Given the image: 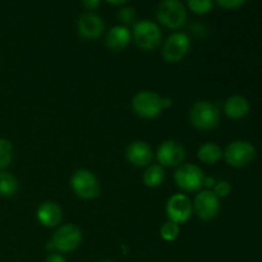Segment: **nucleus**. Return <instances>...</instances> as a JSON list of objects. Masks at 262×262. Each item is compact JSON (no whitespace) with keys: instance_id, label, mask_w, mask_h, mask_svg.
Returning a JSON list of instances; mask_svg holds the SVG:
<instances>
[{"instance_id":"nucleus-12","label":"nucleus","mask_w":262,"mask_h":262,"mask_svg":"<svg viewBox=\"0 0 262 262\" xmlns=\"http://www.w3.org/2000/svg\"><path fill=\"white\" fill-rule=\"evenodd\" d=\"M186 148L181 142L174 140L164 141L158 148L156 159L161 166H177L183 163Z\"/></svg>"},{"instance_id":"nucleus-22","label":"nucleus","mask_w":262,"mask_h":262,"mask_svg":"<svg viewBox=\"0 0 262 262\" xmlns=\"http://www.w3.org/2000/svg\"><path fill=\"white\" fill-rule=\"evenodd\" d=\"M179 233H181V227H179V224L173 222H166L160 229L161 238L164 241H166V242H173V241H176L179 237Z\"/></svg>"},{"instance_id":"nucleus-16","label":"nucleus","mask_w":262,"mask_h":262,"mask_svg":"<svg viewBox=\"0 0 262 262\" xmlns=\"http://www.w3.org/2000/svg\"><path fill=\"white\" fill-rule=\"evenodd\" d=\"M130 31L127 26L118 25L110 28L107 32L105 43L107 48L113 51H120L124 48H127L130 41Z\"/></svg>"},{"instance_id":"nucleus-10","label":"nucleus","mask_w":262,"mask_h":262,"mask_svg":"<svg viewBox=\"0 0 262 262\" xmlns=\"http://www.w3.org/2000/svg\"><path fill=\"white\" fill-rule=\"evenodd\" d=\"M193 210L197 216L204 222L215 219L220 211V199L212 191H201L196 194L193 201Z\"/></svg>"},{"instance_id":"nucleus-28","label":"nucleus","mask_w":262,"mask_h":262,"mask_svg":"<svg viewBox=\"0 0 262 262\" xmlns=\"http://www.w3.org/2000/svg\"><path fill=\"white\" fill-rule=\"evenodd\" d=\"M45 262H67V260L60 255V253H50V255L46 257Z\"/></svg>"},{"instance_id":"nucleus-11","label":"nucleus","mask_w":262,"mask_h":262,"mask_svg":"<svg viewBox=\"0 0 262 262\" xmlns=\"http://www.w3.org/2000/svg\"><path fill=\"white\" fill-rule=\"evenodd\" d=\"M192 211H193V206H192L191 200L186 194L176 193L166 202V215L169 217V222L177 223V224L188 222Z\"/></svg>"},{"instance_id":"nucleus-1","label":"nucleus","mask_w":262,"mask_h":262,"mask_svg":"<svg viewBox=\"0 0 262 262\" xmlns=\"http://www.w3.org/2000/svg\"><path fill=\"white\" fill-rule=\"evenodd\" d=\"M189 122L200 130H211L220 123V112L211 101H197L189 112Z\"/></svg>"},{"instance_id":"nucleus-3","label":"nucleus","mask_w":262,"mask_h":262,"mask_svg":"<svg viewBox=\"0 0 262 262\" xmlns=\"http://www.w3.org/2000/svg\"><path fill=\"white\" fill-rule=\"evenodd\" d=\"M71 187L74 193L83 200H94L101 192V184L92 171L79 169L73 173L71 178Z\"/></svg>"},{"instance_id":"nucleus-4","label":"nucleus","mask_w":262,"mask_h":262,"mask_svg":"<svg viewBox=\"0 0 262 262\" xmlns=\"http://www.w3.org/2000/svg\"><path fill=\"white\" fill-rule=\"evenodd\" d=\"M133 38L136 45L142 50H154L160 45L163 33L155 22L143 19L136 23L133 27Z\"/></svg>"},{"instance_id":"nucleus-32","label":"nucleus","mask_w":262,"mask_h":262,"mask_svg":"<svg viewBox=\"0 0 262 262\" xmlns=\"http://www.w3.org/2000/svg\"><path fill=\"white\" fill-rule=\"evenodd\" d=\"M46 250L48 251H55V247H54V245H53V242H48L46 243Z\"/></svg>"},{"instance_id":"nucleus-25","label":"nucleus","mask_w":262,"mask_h":262,"mask_svg":"<svg viewBox=\"0 0 262 262\" xmlns=\"http://www.w3.org/2000/svg\"><path fill=\"white\" fill-rule=\"evenodd\" d=\"M212 192H214L219 199L220 197H228L230 194V192H232V186H230V183L228 181H219L215 184L214 191Z\"/></svg>"},{"instance_id":"nucleus-2","label":"nucleus","mask_w":262,"mask_h":262,"mask_svg":"<svg viewBox=\"0 0 262 262\" xmlns=\"http://www.w3.org/2000/svg\"><path fill=\"white\" fill-rule=\"evenodd\" d=\"M156 18L165 27L178 30L187 20L186 7L179 0H164L156 8Z\"/></svg>"},{"instance_id":"nucleus-17","label":"nucleus","mask_w":262,"mask_h":262,"mask_svg":"<svg viewBox=\"0 0 262 262\" xmlns=\"http://www.w3.org/2000/svg\"><path fill=\"white\" fill-rule=\"evenodd\" d=\"M251 110L250 101L241 95H233L224 102V113L230 119H242Z\"/></svg>"},{"instance_id":"nucleus-30","label":"nucleus","mask_w":262,"mask_h":262,"mask_svg":"<svg viewBox=\"0 0 262 262\" xmlns=\"http://www.w3.org/2000/svg\"><path fill=\"white\" fill-rule=\"evenodd\" d=\"M215 184H216V179H215L214 177H206V176H205L204 183H202V186H205L206 188H214Z\"/></svg>"},{"instance_id":"nucleus-31","label":"nucleus","mask_w":262,"mask_h":262,"mask_svg":"<svg viewBox=\"0 0 262 262\" xmlns=\"http://www.w3.org/2000/svg\"><path fill=\"white\" fill-rule=\"evenodd\" d=\"M173 106V100L170 97H161V107L163 109H169Z\"/></svg>"},{"instance_id":"nucleus-29","label":"nucleus","mask_w":262,"mask_h":262,"mask_svg":"<svg viewBox=\"0 0 262 262\" xmlns=\"http://www.w3.org/2000/svg\"><path fill=\"white\" fill-rule=\"evenodd\" d=\"M100 5L99 0H86L83 2V7L89 10H95Z\"/></svg>"},{"instance_id":"nucleus-21","label":"nucleus","mask_w":262,"mask_h":262,"mask_svg":"<svg viewBox=\"0 0 262 262\" xmlns=\"http://www.w3.org/2000/svg\"><path fill=\"white\" fill-rule=\"evenodd\" d=\"M13 161V146L7 138H0V171L12 164Z\"/></svg>"},{"instance_id":"nucleus-26","label":"nucleus","mask_w":262,"mask_h":262,"mask_svg":"<svg viewBox=\"0 0 262 262\" xmlns=\"http://www.w3.org/2000/svg\"><path fill=\"white\" fill-rule=\"evenodd\" d=\"M245 4V0H219V2H217V5H219V7H222L223 9L227 10L238 9V8L243 7Z\"/></svg>"},{"instance_id":"nucleus-20","label":"nucleus","mask_w":262,"mask_h":262,"mask_svg":"<svg viewBox=\"0 0 262 262\" xmlns=\"http://www.w3.org/2000/svg\"><path fill=\"white\" fill-rule=\"evenodd\" d=\"M18 191V181L12 173L0 171V197H13Z\"/></svg>"},{"instance_id":"nucleus-8","label":"nucleus","mask_w":262,"mask_h":262,"mask_svg":"<svg viewBox=\"0 0 262 262\" xmlns=\"http://www.w3.org/2000/svg\"><path fill=\"white\" fill-rule=\"evenodd\" d=\"M205 174L200 166L194 164H184L177 169L174 174V181L177 186L186 192L199 191L204 183Z\"/></svg>"},{"instance_id":"nucleus-13","label":"nucleus","mask_w":262,"mask_h":262,"mask_svg":"<svg viewBox=\"0 0 262 262\" xmlns=\"http://www.w3.org/2000/svg\"><path fill=\"white\" fill-rule=\"evenodd\" d=\"M77 30L83 38L96 40L102 35L105 30L104 19L95 13H84L78 18Z\"/></svg>"},{"instance_id":"nucleus-18","label":"nucleus","mask_w":262,"mask_h":262,"mask_svg":"<svg viewBox=\"0 0 262 262\" xmlns=\"http://www.w3.org/2000/svg\"><path fill=\"white\" fill-rule=\"evenodd\" d=\"M197 156H199L200 161L212 165V164H216L217 161L222 160L223 150L219 145H216V143L206 142L199 148Z\"/></svg>"},{"instance_id":"nucleus-34","label":"nucleus","mask_w":262,"mask_h":262,"mask_svg":"<svg viewBox=\"0 0 262 262\" xmlns=\"http://www.w3.org/2000/svg\"><path fill=\"white\" fill-rule=\"evenodd\" d=\"M101 262H114V261H110V260H105V261H101Z\"/></svg>"},{"instance_id":"nucleus-14","label":"nucleus","mask_w":262,"mask_h":262,"mask_svg":"<svg viewBox=\"0 0 262 262\" xmlns=\"http://www.w3.org/2000/svg\"><path fill=\"white\" fill-rule=\"evenodd\" d=\"M127 160L135 166H147L152 160V148L143 141H135L125 151Z\"/></svg>"},{"instance_id":"nucleus-5","label":"nucleus","mask_w":262,"mask_h":262,"mask_svg":"<svg viewBox=\"0 0 262 262\" xmlns=\"http://www.w3.org/2000/svg\"><path fill=\"white\" fill-rule=\"evenodd\" d=\"M223 156L225 161L233 168H245L255 159L256 148L248 141H233L223 151Z\"/></svg>"},{"instance_id":"nucleus-6","label":"nucleus","mask_w":262,"mask_h":262,"mask_svg":"<svg viewBox=\"0 0 262 262\" xmlns=\"http://www.w3.org/2000/svg\"><path fill=\"white\" fill-rule=\"evenodd\" d=\"M132 109L138 117L154 119L161 114V97L154 91H140L132 100Z\"/></svg>"},{"instance_id":"nucleus-19","label":"nucleus","mask_w":262,"mask_h":262,"mask_svg":"<svg viewBox=\"0 0 262 262\" xmlns=\"http://www.w3.org/2000/svg\"><path fill=\"white\" fill-rule=\"evenodd\" d=\"M143 183L145 186L150 187V188H155V187H159L165 179V171H164V168L161 165H150L147 166V169L143 173Z\"/></svg>"},{"instance_id":"nucleus-27","label":"nucleus","mask_w":262,"mask_h":262,"mask_svg":"<svg viewBox=\"0 0 262 262\" xmlns=\"http://www.w3.org/2000/svg\"><path fill=\"white\" fill-rule=\"evenodd\" d=\"M189 28H191L192 32L197 36H205L207 32L206 26L202 25V23H193V25H192Z\"/></svg>"},{"instance_id":"nucleus-7","label":"nucleus","mask_w":262,"mask_h":262,"mask_svg":"<svg viewBox=\"0 0 262 262\" xmlns=\"http://www.w3.org/2000/svg\"><path fill=\"white\" fill-rule=\"evenodd\" d=\"M55 251L61 253L73 252L82 242V230L74 224H66L59 227L51 238Z\"/></svg>"},{"instance_id":"nucleus-9","label":"nucleus","mask_w":262,"mask_h":262,"mask_svg":"<svg viewBox=\"0 0 262 262\" xmlns=\"http://www.w3.org/2000/svg\"><path fill=\"white\" fill-rule=\"evenodd\" d=\"M191 38L183 32H176L169 36L163 45V58L168 63H178L188 54Z\"/></svg>"},{"instance_id":"nucleus-15","label":"nucleus","mask_w":262,"mask_h":262,"mask_svg":"<svg viewBox=\"0 0 262 262\" xmlns=\"http://www.w3.org/2000/svg\"><path fill=\"white\" fill-rule=\"evenodd\" d=\"M63 219L61 207L56 202L46 201L37 209V220L46 228H55Z\"/></svg>"},{"instance_id":"nucleus-23","label":"nucleus","mask_w":262,"mask_h":262,"mask_svg":"<svg viewBox=\"0 0 262 262\" xmlns=\"http://www.w3.org/2000/svg\"><path fill=\"white\" fill-rule=\"evenodd\" d=\"M188 8L196 14H206L212 10L214 3L211 0H189Z\"/></svg>"},{"instance_id":"nucleus-33","label":"nucleus","mask_w":262,"mask_h":262,"mask_svg":"<svg viewBox=\"0 0 262 262\" xmlns=\"http://www.w3.org/2000/svg\"><path fill=\"white\" fill-rule=\"evenodd\" d=\"M107 4H110V5H123V4H125V2H123V0H120V2H107Z\"/></svg>"},{"instance_id":"nucleus-24","label":"nucleus","mask_w":262,"mask_h":262,"mask_svg":"<svg viewBox=\"0 0 262 262\" xmlns=\"http://www.w3.org/2000/svg\"><path fill=\"white\" fill-rule=\"evenodd\" d=\"M118 15H119L120 20H122L124 25H132V23H135L137 13H136V9L133 7H124L120 8Z\"/></svg>"}]
</instances>
